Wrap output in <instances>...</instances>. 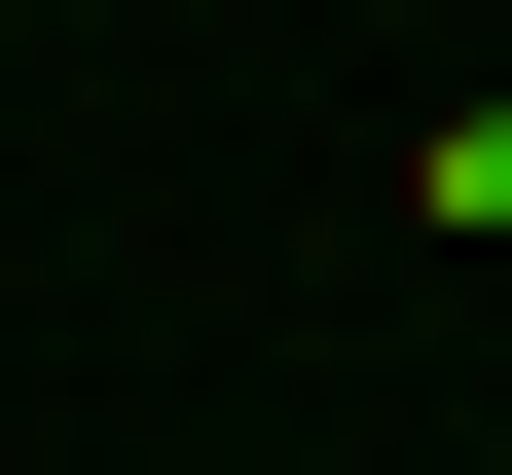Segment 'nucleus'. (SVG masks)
Segmentation results:
<instances>
[{
	"mask_svg": "<svg viewBox=\"0 0 512 475\" xmlns=\"http://www.w3.org/2000/svg\"><path fill=\"white\" fill-rule=\"evenodd\" d=\"M403 220H439V256L512 293V74H476V110H403Z\"/></svg>",
	"mask_w": 512,
	"mask_h": 475,
	"instance_id": "f257e3e1",
	"label": "nucleus"
}]
</instances>
